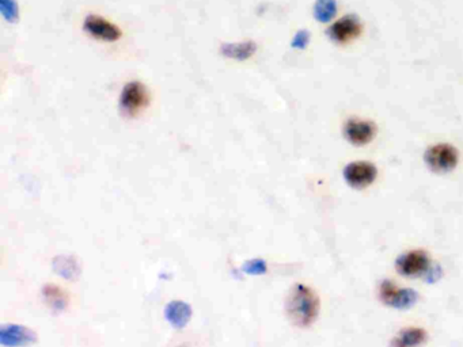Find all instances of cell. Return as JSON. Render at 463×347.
I'll return each instance as SVG.
<instances>
[{"mask_svg": "<svg viewBox=\"0 0 463 347\" xmlns=\"http://www.w3.org/2000/svg\"><path fill=\"white\" fill-rule=\"evenodd\" d=\"M337 14V1L336 0H317L314 4V18L321 22L327 23Z\"/></svg>", "mask_w": 463, "mask_h": 347, "instance_id": "5bb4252c", "label": "cell"}, {"mask_svg": "<svg viewBox=\"0 0 463 347\" xmlns=\"http://www.w3.org/2000/svg\"><path fill=\"white\" fill-rule=\"evenodd\" d=\"M192 316L190 307L183 301H173L166 308V317L177 329L185 327Z\"/></svg>", "mask_w": 463, "mask_h": 347, "instance_id": "7c38bea8", "label": "cell"}, {"mask_svg": "<svg viewBox=\"0 0 463 347\" xmlns=\"http://www.w3.org/2000/svg\"><path fill=\"white\" fill-rule=\"evenodd\" d=\"M425 338V332L423 330H408V331L402 332L400 339L396 342L397 345H402V346H406V345H417L420 343L423 339Z\"/></svg>", "mask_w": 463, "mask_h": 347, "instance_id": "2e32d148", "label": "cell"}, {"mask_svg": "<svg viewBox=\"0 0 463 347\" xmlns=\"http://www.w3.org/2000/svg\"><path fill=\"white\" fill-rule=\"evenodd\" d=\"M381 299L382 301L397 308H408L417 300V293L410 289H400L390 281H385L381 286Z\"/></svg>", "mask_w": 463, "mask_h": 347, "instance_id": "52a82bcc", "label": "cell"}, {"mask_svg": "<svg viewBox=\"0 0 463 347\" xmlns=\"http://www.w3.org/2000/svg\"><path fill=\"white\" fill-rule=\"evenodd\" d=\"M309 33L306 32V30H300V32L296 33V35L293 38V47L303 49V47H306V45L309 44Z\"/></svg>", "mask_w": 463, "mask_h": 347, "instance_id": "d6986e66", "label": "cell"}, {"mask_svg": "<svg viewBox=\"0 0 463 347\" xmlns=\"http://www.w3.org/2000/svg\"><path fill=\"white\" fill-rule=\"evenodd\" d=\"M257 50V45L254 41H245L236 44H223L220 47V53L224 57L234 59V60H247L250 59Z\"/></svg>", "mask_w": 463, "mask_h": 347, "instance_id": "8fae6325", "label": "cell"}, {"mask_svg": "<svg viewBox=\"0 0 463 347\" xmlns=\"http://www.w3.org/2000/svg\"><path fill=\"white\" fill-rule=\"evenodd\" d=\"M285 309L290 320L298 327L311 326L320 311V300L312 289L306 285L298 284L293 286L287 297Z\"/></svg>", "mask_w": 463, "mask_h": 347, "instance_id": "6da1fadb", "label": "cell"}, {"mask_svg": "<svg viewBox=\"0 0 463 347\" xmlns=\"http://www.w3.org/2000/svg\"><path fill=\"white\" fill-rule=\"evenodd\" d=\"M83 30L95 40H101L105 42H116L123 35L121 29L117 28L114 23H111L104 16H94V14L85 18Z\"/></svg>", "mask_w": 463, "mask_h": 347, "instance_id": "5b68a950", "label": "cell"}, {"mask_svg": "<svg viewBox=\"0 0 463 347\" xmlns=\"http://www.w3.org/2000/svg\"><path fill=\"white\" fill-rule=\"evenodd\" d=\"M344 176L352 188L363 189L375 181L376 169L369 161H355L347 166Z\"/></svg>", "mask_w": 463, "mask_h": 347, "instance_id": "8992f818", "label": "cell"}, {"mask_svg": "<svg viewBox=\"0 0 463 347\" xmlns=\"http://www.w3.org/2000/svg\"><path fill=\"white\" fill-rule=\"evenodd\" d=\"M361 32L363 23L360 18L355 14H348L330 25V28L327 29V35L333 42L344 45L360 37Z\"/></svg>", "mask_w": 463, "mask_h": 347, "instance_id": "3957f363", "label": "cell"}, {"mask_svg": "<svg viewBox=\"0 0 463 347\" xmlns=\"http://www.w3.org/2000/svg\"><path fill=\"white\" fill-rule=\"evenodd\" d=\"M43 296H44V300L47 302L48 307L56 314L67 311L70 307V302H71L70 293L58 285H45L43 289Z\"/></svg>", "mask_w": 463, "mask_h": 347, "instance_id": "30bf717a", "label": "cell"}, {"mask_svg": "<svg viewBox=\"0 0 463 347\" xmlns=\"http://www.w3.org/2000/svg\"><path fill=\"white\" fill-rule=\"evenodd\" d=\"M375 132H376V127L370 121L351 120L345 125V136L349 142L355 145L369 144L374 139Z\"/></svg>", "mask_w": 463, "mask_h": 347, "instance_id": "9c48e42d", "label": "cell"}, {"mask_svg": "<svg viewBox=\"0 0 463 347\" xmlns=\"http://www.w3.org/2000/svg\"><path fill=\"white\" fill-rule=\"evenodd\" d=\"M55 266H56L58 273H59L62 277H64V278H67V280H75L77 274H79V268L77 266V261H75V258H71V256H60V258H56Z\"/></svg>", "mask_w": 463, "mask_h": 347, "instance_id": "9a60e30c", "label": "cell"}, {"mask_svg": "<svg viewBox=\"0 0 463 347\" xmlns=\"http://www.w3.org/2000/svg\"><path fill=\"white\" fill-rule=\"evenodd\" d=\"M244 270L249 274H263L266 268H265L263 261H249L245 263Z\"/></svg>", "mask_w": 463, "mask_h": 347, "instance_id": "ac0fdd59", "label": "cell"}, {"mask_svg": "<svg viewBox=\"0 0 463 347\" xmlns=\"http://www.w3.org/2000/svg\"><path fill=\"white\" fill-rule=\"evenodd\" d=\"M458 151L448 144L433 145L425 154V160L435 173H448L454 170L458 164Z\"/></svg>", "mask_w": 463, "mask_h": 347, "instance_id": "277c9868", "label": "cell"}, {"mask_svg": "<svg viewBox=\"0 0 463 347\" xmlns=\"http://www.w3.org/2000/svg\"><path fill=\"white\" fill-rule=\"evenodd\" d=\"M430 268V258L424 251H412L405 254L397 261V270L402 275L417 277L424 274Z\"/></svg>", "mask_w": 463, "mask_h": 347, "instance_id": "ba28073f", "label": "cell"}, {"mask_svg": "<svg viewBox=\"0 0 463 347\" xmlns=\"http://www.w3.org/2000/svg\"><path fill=\"white\" fill-rule=\"evenodd\" d=\"M0 10L7 21L16 22L18 19V4L16 0H0Z\"/></svg>", "mask_w": 463, "mask_h": 347, "instance_id": "e0dca14e", "label": "cell"}, {"mask_svg": "<svg viewBox=\"0 0 463 347\" xmlns=\"http://www.w3.org/2000/svg\"><path fill=\"white\" fill-rule=\"evenodd\" d=\"M25 339L31 341V332L21 326H9L1 329V342L4 345H21Z\"/></svg>", "mask_w": 463, "mask_h": 347, "instance_id": "4fadbf2b", "label": "cell"}, {"mask_svg": "<svg viewBox=\"0 0 463 347\" xmlns=\"http://www.w3.org/2000/svg\"><path fill=\"white\" fill-rule=\"evenodd\" d=\"M148 89L140 81H129L120 95V109L124 115L135 118L150 106Z\"/></svg>", "mask_w": 463, "mask_h": 347, "instance_id": "7a4b0ae2", "label": "cell"}]
</instances>
